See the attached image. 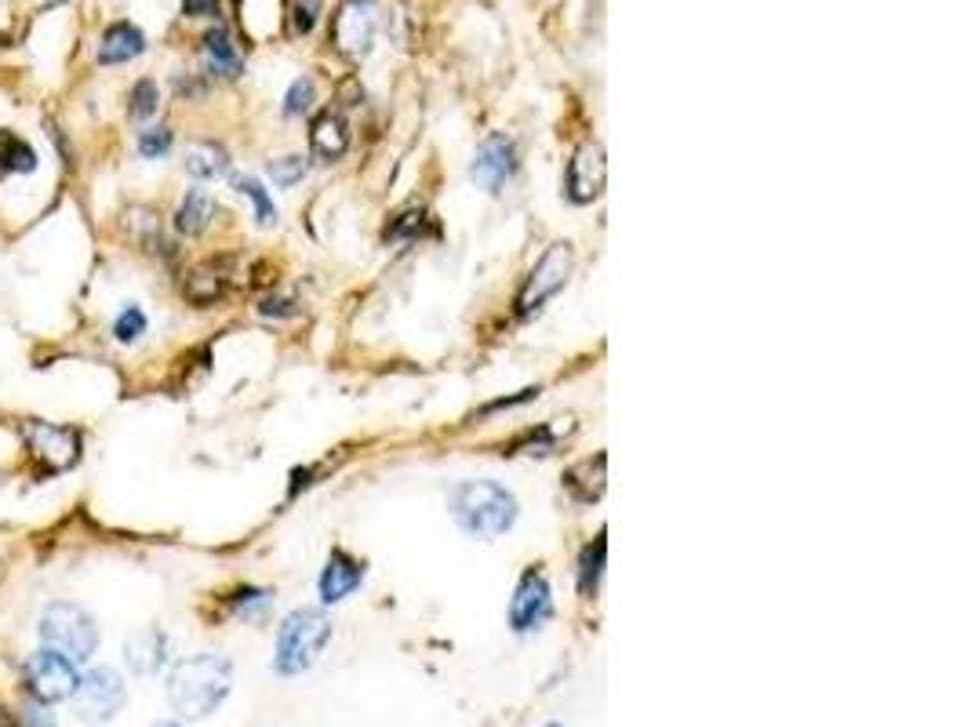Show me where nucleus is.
I'll return each mask as SVG.
<instances>
[{
	"label": "nucleus",
	"instance_id": "nucleus-20",
	"mask_svg": "<svg viewBox=\"0 0 971 727\" xmlns=\"http://www.w3.org/2000/svg\"><path fill=\"white\" fill-rule=\"evenodd\" d=\"M185 171L196 182H212L229 171V154L218 143H193L185 149Z\"/></svg>",
	"mask_w": 971,
	"mask_h": 727
},
{
	"label": "nucleus",
	"instance_id": "nucleus-17",
	"mask_svg": "<svg viewBox=\"0 0 971 727\" xmlns=\"http://www.w3.org/2000/svg\"><path fill=\"white\" fill-rule=\"evenodd\" d=\"M146 51V34L131 23H113L98 40V62L103 66H120V62H131Z\"/></svg>",
	"mask_w": 971,
	"mask_h": 727
},
{
	"label": "nucleus",
	"instance_id": "nucleus-2",
	"mask_svg": "<svg viewBox=\"0 0 971 727\" xmlns=\"http://www.w3.org/2000/svg\"><path fill=\"white\" fill-rule=\"evenodd\" d=\"M452 513L469 535L495 538L517 524V498L495 481H466L455 487Z\"/></svg>",
	"mask_w": 971,
	"mask_h": 727
},
{
	"label": "nucleus",
	"instance_id": "nucleus-8",
	"mask_svg": "<svg viewBox=\"0 0 971 727\" xmlns=\"http://www.w3.org/2000/svg\"><path fill=\"white\" fill-rule=\"evenodd\" d=\"M26 448L48 473H62L81 459V433L55 422L29 419L26 422Z\"/></svg>",
	"mask_w": 971,
	"mask_h": 727
},
{
	"label": "nucleus",
	"instance_id": "nucleus-28",
	"mask_svg": "<svg viewBox=\"0 0 971 727\" xmlns=\"http://www.w3.org/2000/svg\"><path fill=\"white\" fill-rule=\"evenodd\" d=\"M313 106V81L310 77H299L291 84V92H288V99H284V113L288 117H299V113H305Z\"/></svg>",
	"mask_w": 971,
	"mask_h": 727
},
{
	"label": "nucleus",
	"instance_id": "nucleus-24",
	"mask_svg": "<svg viewBox=\"0 0 971 727\" xmlns=\"http://www.w3.org/2000/svg\"><path fill=\"white\" fill-rule=\"evenodd\" d=\"M233 186H237L240 197H248L251 204H255V219H259L262 226H273V222H277V208H273L269 193L262 190V182H259V179H251V175H237V179H233Z\"/></svg>",
	"mask_w": 971,
	"mask_h": 727
},
{
	"label": "nucleus",
	"instance_id": "nucleus-13",
	"mask_svg": "<svg viewBox=\"0 0 971 727\" xmlns=\"http://www.w3.org/2000/svg\"><path fill=\"white\" fill-rule=\"evenodd\" d=\"M124 662L139 677H157V673L171 662V637L160 626H146L139 633L128 637L124 644Z\"/></svg>",
	"mask_w": 971,
	"mask_h": 727
},
{
	"label": "nucleus",
	"instance_id": "nucleus-12",
	"mask_svg": "<svg viewBox=\"0 0 971 727\" xmlns=\"http://www.w3.org/2000/svg\"><path fill=\"white\" fill-rule=\"evenodd\" d=\"M513 157H517V154H513L510 138L506 135H491L488 143H480L469 175H473L477 186H484L488 193H499L502 186H506V179L513 175V168H517V160H513Z\"/></svg>",
	"mask_w": 971,
	"mask_h": 727
},
{
	"label": "nucleus",
	"instance_id": "nucleus-29",
	"mask_svg": "<svg viewBox=\"0 0 971 727\" xmlns=\"http://www.w3.org/2000/svg\"><path fill=\"white\" fill-rule=\"evenodd\" d=\"M305 175V160L302 157H284V160H273L269 165V179L277 182V186H295Z\"/></svg>",
	"mask_w": 971,
	"mask_h": 727
},
{
	"label": "nucleus",
	"instance_id": "nucleus-14",
	"mask_svg": "<svg viewBox=\"0 0 971 727\" xmlns=\"http://www.w3.org/2000/svg\"><path fill=\"white\" fill-rule=\"evenodd\" d=\"M360 582H364V564L349 557L346 549H332V557H327V568L321 574V601L324 604L346 601V596L353 593Z\"/></svg>",
	"mask_w": 971,
	"mask_h": 727
},
{
	"label": "nucleus",
	"instance_id": "nucleus-34",
	"mask_svg": "<svg viewBox=\"0 0 971 727\" xmlns=\"http://www.w3.org/2000/svg\"><path fill=\"white\" fill-rule=\"evenodd\" d=\"M0 727H22V724H19L8 710H0Z\"/></svg>",
	"mask_w": 971,
	"mask_h": 727
},
{
	"label": "nucleus",
	"instance_id": "nucleus-35",
	"mask_svg": "<svg viewBox=\"0 0 971 727\" xmlns=\"http://www.w3.org/2000/svg\"><path fill=\"white\" fill-rule=\"evenodd\" d=\"M149 727H179L175 720H157V724H149Z\"/></svg>",
	"mask_w": 971,
	"mask_h": 727
},
{
	"label": "nucleus",
	"instance_id": "nucleus-4",
	"mask_svg": "<svg viewBox=\"0 0 971 727\" xmlns=\"http://www.w3.org/2000/svg\"><path fill=\"white\" fill-rule=\"evenodd\" d=\"M40 640L44 647L59 651L73 662H87L98 647V626L81 604L55 601L40 615Z\"/></svg>",
	"mask_w": 971,
	"mask_h": 727
},
{
	"label": "nucleus",
	"instance_id": "nucleus-30",
	"mask_svg": "<svg viewBox=\"0 0 971 727\" xmlns=\"http://www.w3.org/2000/svg\"><path fill=\"white\" fill-rule=\"evenodd\" d=\"M321 19V0H295V34H310Z\"/></svg>",
	"mask_w": 971,
	"mask_h": 727
},
{
	"label": "nucleus",
	"instance_id": "nucleus-16",
	"mask_svg": "<svg viewBox=\"0 0 971 727\" xmlns=\"http://www.w3.org/2000/svg\"><path fill=\"white\" fill-rule=\"evenodd\" d=\"M229 291V274L223 269V263H204L185 274L182 280V295L190 306H215L218 299H226Z\"/></svg>",
	"mask_w": 971,
	"mask_h": 727
},
{
	"label": "nucleus",
	"instance_id": "nucleus-9",
	"mask_svg": "<svg viewBox=\"0 0 971 727\" xmlns=\"http://www.w3.org/2000/svg\"><path fill=\"white\" fill-rule=\"evenodd\" d=\"M604 179H608L604 146L583 143L575 149V157L567 160V175H564L567 201H572V204H594L600 193H604Z\"/></svg>",
	"mask_w": 971,
	"mask_h": 727
},
{
	"label": "nucleus",
	"instance_id": "nucleus-11",
	"mask_svg": "<svg viewBox=\"0 0 971 727\" xmlns=\"http://www.w3.org/2000/svg\"><path fill=\"white\" fill-rule=\"evenodd\" d=\"M379 26V12L375 0H346L335 15V45L346 51V56H364L371 48V37H375Z\"/></svg>",
	"mask_w": 971,
	"mask_h": 727
},
{
	"label": "nucleus",
	"instance_id": "nucleus-32",
	"mask_svg": "<svg viewBox=\"0 0 971 727\" xmlns=\"http://www.w3.org/2000/svg\"><path fill=\"white\" fill-rule=\"evenodd\" d=\"M182 15H190V19H215L218 15V0H182Z\"/></svg>",
	"mask_w": 971,
	"mask_h": 727
},
{
	"label": "nucleus",
	"instance_id": "nucleus-33",
	"mask_svg": "<svg viewBox=\"0 0 971 727\" xmlns=\"http://www.w3.org/2000/svg\"><path fill=\"white\" fill-rule=\"evenodd\" d=\"M288 306H291V302H288V299H266V302H262V306H259V310H262V313H266V317H291V313H295V310H288Z\"/></svg>",
	"mask_w": 971,
	"mask_h": 727
},
{
	"label": "nucleus",
	"instance_id": "nucleus-10",
	"mask_svg": "<svg viewBox=\"0 0 971 727\" xmlns=\"http://www.w3.org/2000/svg\"><path fill=\"white\" fill-rule=\"evenodd\" d=\"M550 615H553L550 582H546L542 571L528 568V571L520 574L517 593H513V601H510V626H513V633H531V629H539Z\"/></svg>",
	"mask_w": 971,
	"mask_h": 727
},
{
	"label": "nucleus",
	"instance_id": "nucleus-6",
	"mask_svg": "<svg viewBox=\"0 0 971 727\" xmlns=\"http://www.w3.org/2000/svg\"><path fill=\"white\" fill-rule=\"evenodd\" d=\"M572 266H575L572 244L556 241V244L546 247L542 258L535 263V269L528 274V280H524L520 295H517V313H520V317H531V313L539 310L546 299H553L556 291L567 284V277H572Z\"/></svg>",
	"mask_w": 971,
	"mask_h": 727
},
{
	"label": "nucleus",
	"instance_id": "nucleus-36",
	"mask_svg": "<svg viewBox=\"0 0 971 727\" xmlns=\"http://www.w3.org/2000/svg\"><path fill=\"white\" fill-rule=\"evenodd\" d=\"M546 727H561V724H546Z\"/></svg>",
	"mask_w": 971,
	"mask_h": 727
},
{
	"label": "nucleus",
	"instance_id": "nucleus-18",
	"mask_svg": "<svg viewBox=\"0 0 971 727\" xmlns=\"http://www.w3.org/2000/svg\"><path fill=\"white\" fill-rule=\"evenodd\" d=\"M310 149L321 160H338L349 149V124L343 113H321L310 128Z\"/></svg>",
	"mask_w": 971,
	"mask_h": 727
},
{
	"label": "nucleus",
	"instance_id": "nucleus-5",
	"mask_svg": "<svg viewBox=\"0 0 971 727\" xmlns=\"http://www.w3.org/2000/svg\"><path fill=\"white\" fill-rule=\"evenodd\" d=\"M124 702H128V688L117 669L98 666V669H87L84 677L76 680L73 705H76V716L87 724L113 720V716L124 710Z\"/></svg>",
	"mask_w": 971,
	"mask_h": 727
},
{
	"label": "nucleus",
	"instance_id": "nucleus-15",
	"mask_svg": "<svg viewBox=\"0 0 971 727\" xmlns=\"http://www.w3.org/2000/svg\"><path fill=\"white\" fill-rule=\"evenodd\" d=\"M608 487V455H594V459L575 462L564 473V492L583 506H594Z\"/></svg>",
	"mask_w": 971,
	"mask_h": 727
},
{
	"label": "nucleus",
	"instance_id": "nucleus-25",
	"mask_svg": "<svg viewBox=\"0 0 971 727\" xmlns=\"http://www.w3.org/2000/svg\"><path fill=\"white\" fill-rule=\"evenodd\" d=\"M157 102H160V92H157V84L153 81H139L135 88H131V95H128V117L131 121H149L153 113H157Z\"/></svg>",
	"mask_w": 971,
	"mask_h": 727
},
{
	"label": "nucleus",
	"instance_id": "nucleus-21",
	"mask_svg": "<svg viewBox=\"0 0 971 727\" xmlns=\"http://www.w3.org/2000/svg\"><path fill=\"white\" fill-rule=\"evenodd\" d=\"M204 56H207V66L215 73H223V77H240V70H244L240 51L233 48V40H229L226 29H212V34L204 37Z\"/></svg>",
	"mask_w": 971,
	"mask_h": 727
},
{
	"label": "nucleus",
	"instance_id": "nucleus-3",
	"mask_svg": "<svg viewBox=\"0 0 971 727\" xmlns=\"http://www.w3.org/2000/svg\"><path fill=\"white\" fill-rule=\"evenodd\" d=\"M332 640V622L321 607H295L277 629V655H273V669L280 677H299L321 658V651Z\"/></svg>",
	"mask_w": 971,
	"mask_h": 727
},
{
	"label": "nucleus",
	"instance_id": "nucleus-19",
	"mask_svg": "<svg viewBox=\"0 0 971 727\" xmlns=\"http://www.w3.org/2000/svg\"><path fill=\"white\" fill-rule=\"evenodd\" d=\"M215 219V201L207 197L204 190H190L179 204V211H175V230H179L182 237H201L207 226H212Z\"/></svg>",
	"mask_w": 971,
	"mask_h": 727
},
{
	"label": "nucleus",
	"instance_id": "nucleus-26",
	"mask_svg": "<svg viewBox=\"0 0 971 727\" xmlns=\"http://www.w3.org/2000/svg\"><path fill=\"white\" fill-rule=\"evenodd\" d=\"M146 328H149L146 313H142L139 306H128V310H120V313H117V320H113V339H117V342H135V339H142V335H146Z\"/></svg>",
	"mask_w": 971,
	"mask_h": 727
},
{
	"label": "nucleus",
	"instance_id": "nucleus-31",
	"mask_svg": "<svg viewBox=\"0 0 971 727\" xmlns=\"http://www.w3.org/2000/svg\"><path fill=\"white\" fill-rule=\"evenodd\" d=\"M266 604H269V593H262V590H240L233 601L240 615H259V611H266Z\"/></svg>",
	"mask_w": 971,
	"mask_h": 727
},
{
	"label": "nucleus",
	"instance_id": "nucleus-23",
	"mask_svg": "<svg viewBox=\"0 0 971 727\" xmlns=\"http://www.w3.org/2000/svg\"><path fill=\"white\" fill-rule=\"evenodd\" d=\"M604 553H608L604 535H597L594 546H586V553H583V568H578V590H583L586 596H594L597 585H600V574H604Z\"/></svg>",
	"mask_w": 971,
	"mask_h": 727
},
{
	"label": "nucleus",
	"instance_id": "nucleus-22",
	"mask_svg": "<svg viewBox=\"0 0 971 727\" xmlns=\"http://www.w3.org/2000/svg\"><path fill=\"white\" fill-rule=\"evenodd\" d=\"M37 168V154L26 138H19L15 132H0V175H11V171H33Z\"/></svg>",
	"mask_w": 971,
	"mask_h": 727
},
{
	"label": "nucleus",
	"instance_id": "nucleus-7",
	"mask_svg": "<svg viewBox=\"0 0 971 727\" xmlns=\"http://www.w3.org/2000/svg\"><path fill=\"white\" fill-rule=\"evenodd\" d=\"M76 680H81L76 662L59 655V651H51V647L37 651V655L26 662V691L33 694V702H40V705L73 699Z\"/></svg>",
	"mask_w": 971,
	"mask_h": 727
},
{
	"label": "nucleus",
	"instance_id": "nucleus-27",
	"mask_svg": "<svg viewBox=\"0 0 971 727\" xmlns=\"http://www.w3.org/2000/svg\"><path fill=\"white\" fill-rule=\"evenodd\" d=\"M171 143H175L171 128H146V132H139V154L146 160L164 157L171 149Z\"/></svg>",
	"mask_w": 971,
	"mask_h": 727
},
{
	"label": "nucleus",
	"instance_id": "nucleus-1",
	"mask_svg": "<svg viewBox=\"0 0 971 727\" xmlns=\"http://www.w3.org/2000/svg\"><path fill=\"white\" fill-rule=\"evenodd\" d=\"M233 691V666L215 651L175 662L168 673V702L182 720H204Z\"/></svg>",
	"mask_w": 971,
	"mask_h": 727
}]
</instances>
